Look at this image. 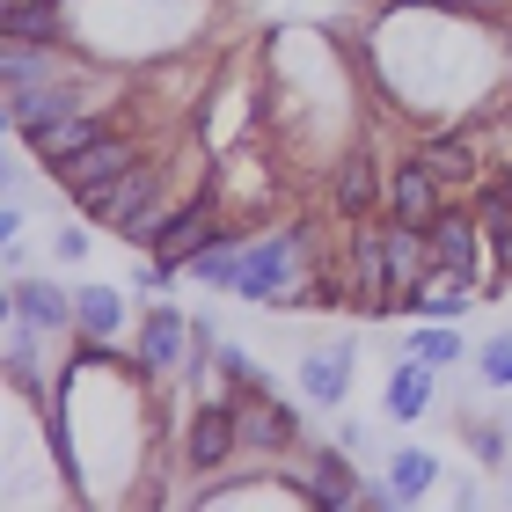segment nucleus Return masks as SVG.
Wrapping results in <instances>:
<instances>
[{
    "label": "nucleus",
    "mask_w": 512,
    "mask_h": 512,
    "mask_svg": "<svg viewBox=\"0 0 512 512\" xmlns=\"http://www.w3.org/2000/svg\"><path fill=\"white\" fill-rule=\"evenodd\" d=\"M352 278H359V300H366V308H395V286H388V235H381V227H359V235H352Z\"/></svg>",
    "instance_id": "0eeeda50"
},
{
    "label": "nucleus",
    "mask_w": 512,
    "mask_h": 512,
    "mask_svg": "<svg viewBox=\"0 0 512 512\" xmlns=\"http://www.w3.org/2000/svg\"><path fill=\"white\" fill-rule=\"evenodd\" d=\"M410 352L439 366V359H454V352H461V337H454V330H417V337H410Z\"/></svg>",
    "instance_id": "a878e982"
},
{
    "label": "nucleus",
    "mask_w": 512,
    "mask_h": 512,
    "mask_svg": "<svg viewBox=\"0 0 512 512\" xmlns=\"http://www.w3.org/2000/svg\"><path fill=\"white\" fill-rule=\"evenodd\" d=\"M483 227H491V242H498V256H505V271H512V205H505V191L483 205Z\"/></svg>",
    "instance_id": "393cba45"
},
{
    "label": "nucleus",
    "mask_w": 512,
    "mask_h": 512,
    "mask_svg": "<svg viewBox=\"0 0 512 512\" xmlns=\"http://www.w3.org/2000/svg\"><path fill=\"white\" fill-rule=\"evenodd\" d=\"M388 476H395V498H417V491L432 483V454H425V447H403V454L388 461Z\"/></svg>",
    "instance_id": "4be33fe9"
},
{
    "label": "nucleus",
    "mask_w": 512,
    "mask_h": 512,
    "mask_svg": "<svg viewBox=\"0 0 512 512\" xmlns=\"http://www.w3.org/2000/svg\"><path fill=\"white\" fill-rule=\"evenodd\" d=\"M410 308H417V315H432V322H454V315H469V271H447V264H432V271L410 286Z\"/></svg>",
    "instance_id": "6e6552de"
},
{
    "label": "nucleus",
    "mask_w": 512,
    "mask_h": 512,
    "mask_svg": "<svg viewBox=\"0 0 512 512\" xmlns=\"http://www.w3.org/2000/svg\"><path fill=\"white\" fill-rule=\"evenodd\" d=\"M81 96L66 88L59 74H44V81H22V88H8V118L22 125V132H37V125H52V118H66Z\"/></svg>",
    "instance_id": "423d86ee"
},
{
    "label": "nucleus",
    "mask_w": 512,
    "mask_h": 512,
    "mask_svg": "<svg viewBox=\"0 0 512 512\" xmlns=\"http://www.w3.org/2000/svg\"><path fill=\"white\" fill-rule=\"evenodd\" d=\"M300 388H308L315 403H344V388H352V352H315L300 366Z\"/></svg>",
    "instance_id": "ddd939ff"
},
{
    "label": "nucleus",
    "mask_w": 512,
    "mask_h": 512,
    "mask_svg": "<svg viewBox=\"0 0 512 512\" xmlns=\"http://www.w3.org/2000/svg\"><path fill=\"white\" fill-rule=\"evenodd\" d=\"M293 286H300V235H278V242H264V249L242 256V286L235 293L278 300V293H293Z\"/></svg>",
    "instance_id": "f03ea898"
},
{
    "label": "nucleus",
    "mask_w": 512,
    "mask_h": 512,
    "mask_svg": "<svg viewBox=\"0 0 512 512\" xmlns=\"http://www.w3.org/2000/svg\"><path fill=\"white\" fill-rule=\"evenodd\" d=\"M176 352H183V315H176V308H154L147 337H139V366L161 374V366H176Z\"/></svg>",
    "instance_id": "2eb2a0df"
},
{
    "label": "nucleus",
    "mask_w": 512,
    "mask_h": 512,
    "mask_svg": "<svg viewBox=\"0 0 512 512\" xmlns=\"http://www.w3.org/2000/svg\"><path fill=\"white\" fill-rule=\"evenodd\" d=\"M242 256L249 249H235V242H205L198 256H191V278H198V286H242Z\"/></svg>",
    "instance_id": "dca6fc26"
},
{
    "label": "nucleus",
    "mask_w": 512,
    "mask_h": 512,
    "mask_svg": "<svg viewBox=\"0 0 512 512\" xmlns=\"http://www.w3.org/2000/svg\"><path fill=\"white\" fill-rule=\"evenodd\" d=\"M483 381H491V388H512V330L483 344Z\"/></svg>",
    "instance_id": "b1692460"
},
{
    "label": "nucleus",
    "mask_w": 512,
    "mask_h": 512,
    "mask_svg": "<svg viewBox=\"0 0 512 512\" xmlns=\"http://www.w3.org/2000/svg\"><path fill=\"white\" fill-rule=\"evenodd\" d=\"M417 161H425L439 183H469L476 176V147L469 139H432V147H417Z\"/></svg>",
    "instance_id": "a211bd4d"
},
{
    "label": "nucleus",
    "mask_w": 512,
    "mask_h": 512,
    "mask_svg": "<svg viewBox=\"0 0 512 512\" xmlns=\"http://www.w3.org/2000/svg\"><path fill=\"white\" fill-rule=\"evenodd\" d=\"M205 242H213V198H191V205L169 213V227L154 235V256H161V264H191Z\"/></svg>",
    "instance_id": "39448f33"
},
{
    "label": "nucleus",
    "mask_w": 512,
    "mask_h": 512,
    "mask_svg": "<svg viewBox=\"0 0 512 512\" xmlns=\"http://www.w3.org/2000/svg\"><path fill=\"white\" fill-rule=\"evenodd\" d=\"M439 191H447V183H439L425 161H403V169L388 176V220H403V227H432L439 220Z\"/></svg>",
    "instance_id": "20e7f679"
},
{
    "label": "nucleus",
    "mask_w": 512,
    "mask_h": 512,
    "mask_svg": "<svg viewBox=\"0 0 512 512\" xmlns=\"http://www.w3.org/2000/svg\"><path fill=\"white\" fill-rule=\"evenodd\" d=\"M425 395H432V359L410 352V366H395V381H388V417H403V425H410V417L425 410Z\"/></svg>",
    "instance_id": "4468645a"
},
{
    "label": "nucleus",
    "mask_w": 512,
    "mask_h": 512,
    "mask_svg": "<svg viewBox=\"0 0 512 512\" xmlns=\"http://www.w3.org/2000/svg\"><path fill=\"white\" fill-rule=\"evenodd\" d=\"M15 315L30 322V330H66V322H74V300H66L59 286H44V278H22L15 286Z\"/></svg>",
    "instance_id": "9b49d317"
},
{
    "label": "nucleus",
    "mask_w": 512,
    "mask_h": 512,
    "mask_svg": "<svg viewBox=\"0 0 512 512\" xmlns=\"http://www.w3.org/2000/svg\"><path fill=\"white\" fill-rule=\"evenodd\" d=\"M74 322L88 337H118V322H125V293H110V286H88L74 300Z\"/></svg>",
    "instance_id": "f3484780"
},
{
    "label": "nucleus",
    "mask_w": 512,
    "mask_h": 512,
    "mask_svg": "<svg viewBox=\"0 0 512 512\" xmlns=\"http://www.w3.org/2000/svg\"><path fill=\"white\" fill-rule=\"evenodd\" d=\"M425 242H432V264H447V271H476V220L439 213V220L425 227Z\"/></svg>",
    "instance_id": "1a4fd4ad"
},
{
    "label": "nucleus",
    "mask_w": 512,
    "mask_h": 512,
    "mask_svg": "<svg viewBox=\"0 0 512 512\" xmlns=\"http://www.w3.org/2000/svg\"><path fill=\"white\" fill-rule=\"evenodd\" d=\"M88 220H103V227H125V235H161L169 227V191H161V176L154 169H132L118 183H103V191H88Z\"/></svg>",
    "instance_id": "f257e3e1"
},
{
    "label": "nucleus",
    "mask_w": 512,
    "mask_h": 512,
    "mask_svg": "<svg viewBox=\"0 0 512 512\" xmlns=\"http://www.w3.org/2000/svg\"><path fill=\"white\" fill-rule=\"evenodd\" d=\"M235 439H242V417L235 410H205L191 425V461H198V469H220V461L235 454Z\"/></svg>",
    "instance_id": "f8f14e48"
},
{
    "label": "nucleus",
    "mask_w": 512,
    "mask_h": 512,
    "mask_svg": "<svg viewBox=\"0 0 512 512\" xmlns=\"http://www.w3.org/2000/svg\"><path fill=\"white\" fill-rule=\"evenodd\" d=\"M286 432H293V417H278V410H264V403L242 410V439H256V447H278Z\"/></svg>",
    "instance_id": "5701e85b"
},
{
    "label": "nucleus",
    "mask_w": 512,
    "mask_h": 512,
    "mask_svg": "<svg viewBox=\"0 0 512 512\" xmlns=\"http://www.w3.org/2000/svg\"><path fill=\"white\" fill-rule=\"evenodd\" d=\"M8 37H22V44H59V15L52 8H37V0H8Z\"/></svg>",
    "instance_id": "6ab92c4d"
},
{
    "label": "nucleus",
    "mask_w": 512,
    "mask_h": 512,
    "mask_svg": "<svg viewBox=\"0 0 512 512\" xmlns=\"http://www.w3.org/2000/svg\"><path fill=\"white\" fill-rule=\"evenodd\" d=\"M132 161H139V154L125 147V139H118V132H103V139H88L81 154H66V161H59V183L88 198V191H103V183H118Z\"/></svg>",
    "instance_id": "7ed1b4c3"
},
{
    "label": "nucleus",
    "mask_w": 512,
    "mask_h": 512,
    "mask_svg": "<svg viewBox=\"0 0 512 512\" xmlns=\"http://www.w3.org/2000/svg\"><path fill=\"white\" fill-rule=\"evenodd\" d=\"M88 139H103V125H96V118H81V110H66V118H52V125H37V132H30V147L59 169V161H66V154H81Z\"/></svg>",
    "instance_id": "9d476101"
},
{
    "label": "nucleus",
    "mask_w": 512,
    "mask_h": 512,
    "mask_svg": "<svg viewBox=\"0 0 512 512\" xmlns=\"http://www.w3.org/2000/svg\"><path fill=\"white\" fill-rule=\"evenodd\" d=\"M308 498H315V505H359L352 469H344V461H322V469L308 476Z\"/></svg>",
    "instance_id": "412c9836"
},
{
    "label": "nucleus",
    "mask_w": 512,
    "mask_h": 512,
    "mask_svg": "<svg viewBox=\"0 0 512 512\" xmlns=\"http://www.w3.org/2000/svg\"><path fill=\"white\" fill-rule=\"evenodd\" d=\"M505 205H512V176H505Z\"/></svg>",
    "instance_id": "bb28decb"
},
{
    "label": "nucleus",
    "mask_w": 512,
    "mask_h": 512,
    "mask_svg": "<svg viewBox=\"0 0 512 512\" xmlns=\"http://www.w3.org/2000/svg\"><path fill=\"white\" fill-rule=\"evenodd\" d=\"M337 205H344V213H366V205H374V169H366V154H344V169H337Z\"/></svg>",
    "instance_id": "aec40b11"
}]
</instances>
